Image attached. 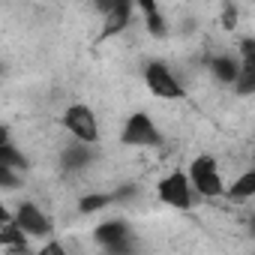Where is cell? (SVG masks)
Returning a JSON list of instances; mask_svg holds the SVG:
<instances>
[{
	"instance_id": "obj_1",
	"label": "cell",
	"mask_w": 255,
	"mask_h": 255,
	"mask_svg": "<svg viewBox=\"0 0 255 255\" xmlns=\"http://www.w3.org/2000/svg\"><path fill=\"white\" fill-rule=\"evenodd\" d=\"M93 243L102 255H138V234L126 219H105L93 228Z\"/></svg>"
},
{
	"instance_id": "obj_2",
	"label": "cell",
	"mask_w": 255,
	"mask_h": 255,
	"mask_svg": "<svg viewBox=\"0 0 255 255\" xmlns=\"http://www.w3.org/2000/svg\"><path fill=\"white\" fill-rule=\"evenodd\" d=\"M156 198H159L165 207L180 210V213H186V210H192V207L198 204V192H195V186H192L186 168L168 171V174L156 183Z\"/></svg>"
},
{
	"instance_id": "obj_3",
	"label": "cell",
	"mask_w": 255,
	"mask_h": 255,
	"mask_svg": "<svg viewBox=\"0 0 255 255\" xmlns=\"http://www.w3.org/2000/svg\"><path fill=\"white\" fill-rule=\"evenodd\" d=\"M120 144L123 147H138V150H153L162 147V129L147 111H132L123 120L120 129Z\"/></svg>"
},
{
	"instance_id": "obj_4",
	"label": "cell",
	"mask_w": 255,
	"mask_h": 255,
	"mask_svg": "<svg viewBox=\"0 0 255 255\" xmlns=\"http://www.w3.org/2000/svg\"><path fill=\"white\" fill-rule=\"evenodd\" d=\"M186 174L198 192V198H222L228 192L225 180H222V171H219V162L210 156V153H201L195 156L189 165H186Z\"/></svg>"
},
{
	"instance_id": "obj_5",
	"label": "cell",
	"mask_w": 255,
	"mask_h": 255,
	"mask_svg": "<svg viewBox=\"0 0 255 255\" xmlns=\"http://www.w3.org/2000/svg\"><path fill=\"white\" fill-rule=\"evenodd\" d=\"M60 123H63V129L72 135V141H84V144L96 147V141H99V120H96V111L90 105H84V102L66 105Z\"/></svg>"
},
{
	"instance_id": "obj_6",
	"label": "cell",
	"mask_w": 255,
	"mask_h": 255,
	"mask_svg": "<svg viewBox=\"0 0 255 255\" xmlns=\"http://www.w3.org/2000/svg\"><path fill=\"white\" fill-rule=\"evenodd\" d=\"M144 84L156 99H165V102H177V99L186 96V87L180 84L174 69L162 60H147L144 63Z\"/></svg>"
},
{
	"instance_id": "obj_7",
	"label": "cell",
	"mask_w": 255,
	"mask_h": 255,
	"mask_svg": "<svg viewBox=\"0 0 255 255\" xmlns=\"http://www.w3.org/2000/svg\"><path fill=\"white\" fill-rule=\"evenodd\" d=\"M12 219L18 222V228L27 234V237H33V240H51L54 237V222H51V216L36 204V201H18L15 204V210H12Z\"/></svg>"
},
{
	"instance_id": "obj_8",
	"label": "cell",
	"mask_w": 255,
	"mask_h": 255,
	"mask_svg": "<svg viewBox=\"0 0 255 255\" xmlns=\"http://www.w3.org/2000/svg\"><path fill=\"white\" fill-rule=\"evenodd\" d=\"M96 9L102 12V30H99V42H102V39H111L129 27L132 12L138 6L129 3V0H102V3H96Z\"/></svg>"
},
{
	"instance_id": "obj_9",
	"label": "cell",
	"mask_w": 255,
	"mask_h": 255,
	"mask_svg": "<svg viewBox=\"0 0 255 255\" xmlns=\"http://www.w3.org/2000/svg\"><path fill=\"white\" fill-rule=\"evenodd\" d=\"M96 159V147L84 144V141H69L60 150V168L63 171H81Z\"/></svg>"
},
{
	"instance_id": "obj_10",
	"label": "cell",
	"mask_w": 255,
	"mask_h": 255,
	"mask_svg": "<svg viewBox=\"0 0 255 255\" xmlns=\"http://www.w3.org/2000/svg\"><path fill=\"white\" fill-rule=\"evenodd\" d=\"M0 168H12L18 174H24L30 168V159L18 150V144L12 141V132H9V126H3L0 129Z\"/></svg>"
},
{
	"instance_id": "obj_11",
	"label": "cell",
	"mask_w": 255,
	"mask_h": 255,
	"mask_svg": "<svg viewBox=\"0 0 255 255\" xmlns=\"http://www.w3.org/2000/svg\"><path fill=\"white\" fill-rule=\"evenodd\" d=\"M207 69H210L213 81H219L225 87H234L237 75H240V57L237 54H216V57H210Z\"/></svg>"
},
{
	"instance_id": "obj_12",
	"label": "cell",
	"mask_w": 255,
	"mask_h": 255,
	"mask_svg": "<svg viewBox=\"0 0 255 255\" xmlns=\"http://www.w3.org/2000/svg\"><path fill=\"white\" fill-rule=\"evenodd\" d=\"M138 12L144 15V30H147L153 39H165V36L171 33L168 18L159 12V6L153 3V0H141V3H138Z\"/></svg>"
},
{
	"instance_id": "obj_13",
	"label": "cell",
	"mask_w": 255,
	"mask_h": 255,
	"mask_svg": "<svg viewBox=\"0 0 255 255\" xmlns=\"http://www.w3.org/2000/svg\"><path fill=\"white\" fill-rule=\"evenodd\" d=\"M225 198H231V201H237V204H240V201H252V198H255V168H246L237 180H231Z\"/></svg>"
},
{
	"instance_id": "obj_14",
	"label": "cell",
	"mask_w": 255,
	"mask_h": 255,
	"mask_svg": "<svg viewBox=\"0 0 255 255\" xmlns=\"http://www.w3.org/2000/svg\"><path fill=\"white\" fill-rule=\"evenodd\" d=\"M111 204H117V201H114V192H84V195L78 198V213H81V216H93V213L108 210Z\"/></svg>"
},
{
	"instance_id": "obj_15",
	"label": "cell",
	"mask_w": 255,
	"mask_h": 255,
	"mask_svg": "<svg viewBox=\"0 0 255 255\" xmlns=\"http://www.w3.org/2000/svg\"><path fill=\"white\" fill-rule=\"evenodd\" d=\"M231 90L237 96H255V63H240V75Z\"/></svg>"
},
{
	"instance_id": "obj_16",
	"label": "cell",
	"mask_w": 255,
	"mask_h": 255,
	"mask_svg": "<svg viewBox=\"0 0 255 255\" xmlns=\"http://www.w3.org/2000/svg\"><path fill=\"white\" fill-rule=\"evenodd\" d=\"M141 195V189L135 186V183H120L117 189H114V201L117 204H129V201H135Z\"/></svg>"
},
{
	"instance_id": "obj_17",
	"label": "cell",
	"mask_w": 255,
	"mask_h": 255,
	"mask_svg": "<svg viewBox=\"0 0 255 255\" xmlns=\"http://www.w3.org/2000/svg\"><path fill=\"white\" fill-rule=\"evenodd\" d=\"M237 57H240V63H255V36H240Z\"/></svg>"
},
{
	"instance_id": "obj_18",
	"label": "cell",
	"mask_w": 255,
	"mask_h": 255,
	"mask_svg": "<svg viewBox=\"0 0 255 255\" xmlns=\"http://www.w3.org/2000/svg\"><path fill=\"white\" fill-rule=\"evenodd\" d=\"M36 255H69V249H66V243H63V240L51 237V240H45V243L36 249Z\"/></svg>"
},
{
	"instance_id": "obj_19",
	"label": "cell",
	"mask_w": 255,
	"mask_h": 255,
	"mask_svg": "<svg viewBox=\"0 0 255 255\" xmlns=\"http://www.w3.org/2000/svg\"><path fill=\"white\" fill-rule=\"evenodd\" d=\"M24 180H21V174L18 171H12V168H0V186L3 189H18Z\"/></svg>"
},
{
	"instance_id": "obj_20",
	"label": "cell",
	"mask_w": 255,
	"mask_h": 255,
	"mask_svg": "<svg viewBox=\"0 0 255 255\" xmlns=\"http://www.w3.org/2000/svg\"><path fill=\"white\" fill-rule=\"evenodd\" d=\"M222 27L225 30H234L237 27V6L234 3H225L222 6Z\"/></svg>"
},
{
	"instance_id": "obj_21",
	"label": "cell",
	"mask_w": 255,
	"mask_h": 255,
	"mask_svg": "<svg viewBox=\"0 0 255 255\" xmlns=\"http://www.w3.org/2000/svg\"><path fill=\"white\" fill-rule=\"evenodd\" d=\"M246 234L255 240V213H249V216H246Z\"/></svg>"
}]
</instances>
